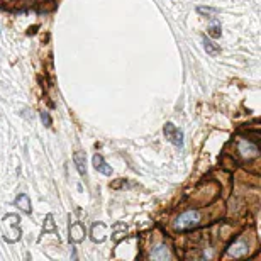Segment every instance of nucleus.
Wrapping results in <instances>:
<instances>
[{"label":"nucleus","instance_id":"5","mask_svg":"<svg viewBox=\"0 0 261 261\" xmlns=\"http://www.w3.org/2000/svg\"><path fill=\"white\" fill-rule=\"evenodd\" d=\"M85 239V227L80 222H73L70 226V241L71 243H82Z\"/></svg>","mask_w":261,"mask_h":261},{"label":"nucleus","instance_id":"15","mask_svg":"<svg viewBox=\"0 0 261 261\" xmlns=\"http://www.w3.org/2000/svg\"><path fill=\"white\" fill-rule=\"evenodd\" d=\"M208 34H211L212 38H219V36H221V28H219V25H214V28L208 29Z\"/></svg>","mask_w":261,"mask_h":261},{"label":"nucleus","instance_id":"12","mask_svg":"<svg viewBox=\"0 0 261 261\" xmlns=\"http://www.w3.org/2000/svg\"><path fill=\"white\" fill-rule=\"evenodd\" d=\"M202 43H203V49H205L211 56H219V55H221V46L216 44L214 41L207 39V38H203V39H202Z\"/></svg>","mask_w":261,"mask_h":261},{"label":"nucleus","instance_id":"16","mask_svg":"<svg viewBox=\"0 0 261 261\" xmlns=\"http://www.w3.org/2000/svg\"><path fill=\"white\" fill-rule=\"evenodd\" d=\"M41 119H43V122L46 124V126H51V117L48 112H41Z\"/></svg>","mask_w":261,"mask_h":261},{"label":"nucleus","instance_id":"1","mask_svg":"<svg viewBox=\"0 0 261 261\" xmlns=\"http://www.w3.org/2000/svg\"><path fill=\"white\" fill-rule=\"evenodd\" d=\"M19 222H20V217L17 214H7L4 217V239L7 243H15L20 239V229H19Z\"/></svg>","mask_w":261,"mask_h":261},{"label":"nucleus","instance_id":"7","mask_svg":"<svg viewBox=\"0 0 261 261\" xmlns=\"http://www.w3.org/2000/svg\"><path fill=\"white\" fill-rule=\"evenodd\" d=\"M92 163H93V168H95L98 173H102V175H112V168L106 163V160H103V156L100 154H95L93 156V160H92Z\"/></svg>","mask_w":261,"mask_h":261},{"label":"nucleus","instance_id":"8","mask_svg":"<svg viewBox=\"0 0 261 261\" xmlns=\"http://www.w3.org/2000/svg\"><path fill=\"white\" fill-rule=\"evenodd\" d=\"M227 253H229V256L243 258V256H246V254H248V244L244 241H238V243L231 244V248L227 249Z\"/></svg>","mask_w":261,"mask_h":261},{"label":"nucleus","instance_id":"11","mask_svg":"<svg viewBox=\"0 0 261 261\" xmlns=\"http://www.w3.org/2000/svg\"><path fill=\"white\" fill-rule=\"evenodd\" d=\"M151 258H153V259H161V261L170 259L168 246H165V244H160V246H156V248H154V251L151 253Z\"/></svg>","mask_w":261,"mask_h":261},{"label":"nucleus","instance_id":"9","mask_svg":"<svg viewBox=\"0 0 261 261\" xmlns=\"http://www.w3.org/2000/svg\"><path fill=\"white\" fill-rule=\"evenodd\" d=\"M15 205H17L24 214H31L33 212V203H31V198L28 197V194H20L15 198Z\"/></svg>","mask_w":261,"mask_h":261},{"label":"nucleus","instance_id":"14","mask_svg":"<svg viewBox=\"0 0 261 261\" xmlns=\"http://www.w3.org/2000/svg\"><path fill=\"white\" fill-rule=\"evenodd\" d=\"M197 10H198L200 14H203V15H214V14H217V12H219V10H217V9H214V7H198Z\"/></svg>","mask_w":261,"mask_h":261},{"label":"nucleus","instance_id":"2","mask_svg":"<svg viewBox=\"0 0 261 261\" xmlns=\"http://www.w3.org/2000/svg\"><path fill=\"white\" fill-rule=\"evenodd\" d=\"M200 224V214L197 211H189L175 221V229L176 231H189V229H194Z\"/></svg>","mask_w":261,"mask_h":261},{"label":"nucleus","instance_id":"6","mask_svg":"<svg viewBox=\"0 0 261 261\" xmlns=\"http://www.w3.org/2000/svg\"><path fill=\"white\" fill-rule=\"evenodd\" d=\"M239 153H241L244 158H254V156H258V146H254L253 143H249V141H241L239 143Z\"/></svg>","mask_w":261,"mask_h":261},{"label":"nucleus","instance_id":"10","mask_svg":"<svg viewBox=\"0 0 261 261\" xmlns=\"http://www.w3.org/2000/svg\"><path fill=\"white\" fill-rule=\"evenodd\" d=\"M73 161H75V166H76L78 173H80V175H87V161H85V153H82V151H76V153L73 154Z\"/></svg>","mask_w":261,"mask_h":261},{"label":"nucleus","instance_id":"4","mask_svg":"<svg viewBox=\"0 0 261 261\" xmlns=\"http://www.w3.org/2000/svg\"><path fill=\"white\" fill-rule=\"evenodd\" d=\"M90 238L93 243H103L107 239V226L103 222H95L92 226Z\"/></svg>","mask_w":261,"mask_h":261},{"label":"nucleus","instance_id":"3","mask_svg":"<svg viewBox=\"0 0 261 261\" xmlns=\"http://www.w3.org/2000/svg\"><path fill=\"white\" fill-rule=\"evenodd\" d=\"M163 130H165L166 139H168L171 144L178 146V148L184 146V130L176 127L173 122H166V126H165Z\"/></svg>","mask_w":261,"mask_h":261},{"label":"nucleus","instance_id":"13","mask_svg":"<svg viewBox=\"0 0 261 261\" xmlns=\"http://www.w3.org/2000/svg\"><path fill=\"white\" fill-rule=\"evenodd\" d=\"M46 232H56V224L53 221V214H48V216H46V221L43 226V234H46Z\"/></svg>","mask_w":261,"mask_h":261}]
</instances>
